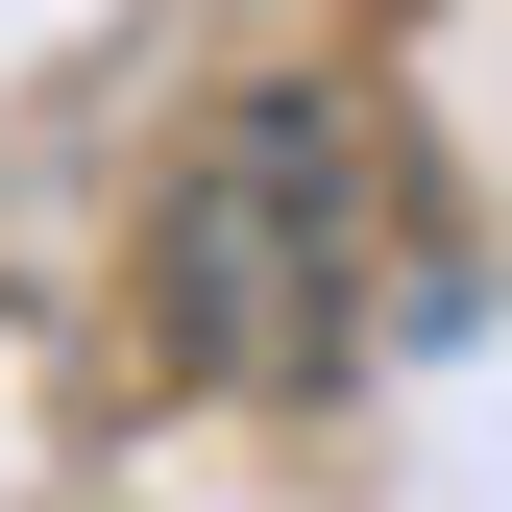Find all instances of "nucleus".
I'll return each mask as SVG.
<instances>
[{
  "instance_id": "f257e3e1",
  "label": "nucleus",
  "mask_w": 512,
  "mask_h": 512,
  "mask_svg": "<svg viewBox=\"0 0 512 512\" xmlns=\"http://www.w3.org/2000/svg\"><path fill=\"white\" fill-rule=\"evenodd\" d=\"M391 122L366 98H244L196 171H171V220H147V317H171V366L196 391H342L391 317H439V293H391Z\"/></svg>"
}]
</instances>
